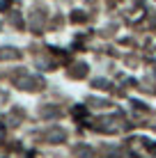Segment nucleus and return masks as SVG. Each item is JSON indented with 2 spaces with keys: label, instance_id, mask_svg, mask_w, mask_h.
<instances>
[{
  "label": "nucleus",
  "instance_id": "1",
  "mask_svg": "<svg viewBox=\"0 0 156 158\" xmlns=\"http://www.w3.org/2000/svg\"><path fill=\"white\" fill-rule=\"evenodd\" d=\"M7 7V0H0V9H5Z\"/></svg>",
  "mask_w": 156,
  "mask_h": 158
}]
</instances>
